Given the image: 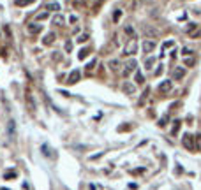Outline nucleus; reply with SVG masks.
Listing matches in <instances>:
<instances>
[{
  "mask_svg": "<svg viewBox=\"0 0 201 190\" xmlns=\"http://www.w3.org/2000/svg\"><path fill=\"white\" fill-rule=\"evenodd\" d=\"M192 53H194V51L189 49V48H183V49H182V55H183V57H192Z\"/></svg>",
  "mask_w": 201,
  "mask_h": 190,
  "instance_id": "nucleus-25",
  "label": "nucleus"
},
{
  "mask_svg": "<svg viewBox=\"0 0 201 190\" xmlns=\"http://www.w3.org/2000/svg\"><path fill=\"white\" fill-rule=\"evenodd\" d=\"M80 77H81V72L78 71V69H72L71 72H69V76H67V85H76L78 81H80Z\"/></svg>",
  "mask_w": 201,
  "mask_h": 190,
  "instance_id": "nucleus-4",
  "label": "nucleus"
},
{
  "mask_svg": "<svg viewBox=\"0 0 201 190\" xmlns=\"http://www.w3.org/2000/svg\"><path fill=\"white\" fill-rule=\"evenodd\" d=\"M95 63H97V60H92V62L86 65V72H92V71H94V67H95Z\"/></svg>",
  "mask_w": 201,
  "mask_h": 190,
  "instance_id": "nucleus-26",
  "label": "nucleus"
},
{
  "mask_svg": "<svg viewBox=\"0 0 201 190\" xmlns=\"http://www.w3.org/2000/svg\"><path fill=\"white\" fill-rule=\"evenodd\" d=\"M88 39H90V35H88V34H80V35H78V39H76V42H78V44H83V42H86Z\"/></svg>",
  "mask_w": 201,
  "mask_h": 190,
  "instance_id": "nucleus-19",
  "label": "nucleus"
},
{
  "mask_svg": "<svg viewBox=\"0 0 201 190\" xmlns=\"http://www.w3.org/2000/svg\"><path fill=\"white\" fill-rule=\"evenodd\" d=\"M166 122H168V114H164L161 120H159V127H166Z\"/></svg>",
  "mask_w": 201,
  "mask_h": 190,
  "instance_id": "nucleus-27",
  "label": "nucleus"
},
{
  "mask_svg": "<svg viewBox=\"0 0 201 190\" xmlns=\"http://www.w3.org/2000/svg\"><path fill=\"white\" fill-rule=\"evenodd\" d=\"M64 48H65V51H67V53H71V49H72V42H71V41H67Z\"/></svg>",
  "mask_w": 201,
  "mask_h": 190,
  "instance_id": "nucleus-28",
  "label": "nucleus"
},
{
  "mask_svg": "<svg viewBox=\"0 0 201 190\" xmlns=\"http://www.w3.org/2000/svg\"><path fill=\"white\" fill-rule=\"evenodd\" d=\"M46 11H48V13H58V11H60V4H58V2H50V4L46 5Z\"/></svg>",
  "mask_w": 201,
  "mask_h": 190,
  "instance_id": "nucleus-13",
  "label": "nucleus"
},
{
  "mask_svg": "<svg viewBox=\"0 0 201 190\" xmlns=\"http://www.w3.org/2000/svg\"><path fill=\"white\" fill-rule=\"evenodd\" d=\"M88 53H90L88 49H81L80 53H78V58H80V60H83V58H86V57H88Z\"/></svg>",
  "mask_w": 201,
  "mask_h": 190,
  "instance_id": "nucleus-24",
  "label": "nucleus"
},
{
  "mask_svg": "<svg viewBox=\"0 0 201 190\" xmlns=\"http://www.w3.org/2000/svg\"><path fill=\"white\" fill-rule=\"evenodd\" d=\"M35 0H16V5H30V4H34Z\"/></svg>",
  "mask_w": 201,
  "mask_h": 190,
  "instance_id": "nucleus-23",
  "label": "nucleus"
},
{
  "mask_svg": "<svg viewBox=\"0 0 201 190\" xmlns=\"http://www.w3.org/2000/svg\"><path fill=\"white\" fill-rule=\"evenodd\" d=\"M120 16H122V11L118 9V11H117V13L113 14V19H115V21H118V19H120Z\"/></svg>",
  "mask_w": 201,
  "mask_h": 190,
  "instance_id": "nucleus-31",
  "label": "nucleus"
},
{
  "mask_svg": "<svg viewBox=\"0 0 201 190\" xmlns=\"http://www.w3.org/2000/svg\"><path fill=\"white\" fill-rule=\"evenodd\" d=\"M123 32H125V35H129L131 39H136V30H134V27L125 25V27H123Z\"/></svg>",
  "mask_w": 201,
  "mask_h": 190,
  "instance_id": "nucleus-14",
  "label": "nucleus"
},
{
  "mask_svg": "<svg viewBox=\"0 0 201 190\" xmlns=\"http://www.w3.org/2000/svg\"><path fill=\"white\" fill-rule=\"evenodd\" d=\"M185 77V67H175V71H173V79L175 81H180Z\"/></svg>",
  "mask_w": 201,
  "mask_h": 190,
  "instance_id": "nucleus-9",
  "label": "nucleus"
},
{
  "mask_svg": "<svg viewBox=\"0 0 201 190\" xmlns=\"http://www.w3.org/2000/svg\"><path fill=\"white\" fill-rule=\"evenodd\" d=\"M192 65H196V58L185 57V67H192Z\"/></svg>",
  "mask_w": 201,
  "mask_h": 190,
  "instance_id": "nucleus-20",
  "label": "nucleus"
},
{
  "mask_svg": "<svg viewBox=\"0 0 201 190\" xmlns=\"http://www.w3.org/2000/svg\"><path fill=\"white\" fill-rule=\"evenodd\" d=\"M51 23H53V25H57V27H64V25H65V18H64L62 14L57 13V14L51 18Z\"/></svg>",
  "mask_w": 201,
  "mask_h": 190,
  "instance_id": "nucleus-11",
  "label": "nucleus"
},
{
  "mask_svg": "<svg viewBox=\"0 0 201 190\" xmlns=\"http://www.w3.org/2000/svg\"><path fill=\"white\" fill-rule=\"evenodd\" d=\"M145 34H148V35H152V37H155L159 32L155 30V28H150V27H145Z\"/></svg>",
  "mask_w": 201,
  "mask_h": 190,
  "instance_id": "nucleus-22",
  "label": "nucleus"
},
{
  "mask_svg": "<svg viewBox=\"0 0 201 190\" xmlns=\"http://www.w3.org/2000/svg\"><path fill=\"white\" fill-rule=\"evenodd\" d=\"M138 51V42H136V39H131L125 46H123V57H132L134 53Z\"/></svg>",
  "mask_w": 201,
  "mask_h": 190,
  "instance_id": "nucleus-2",
  "label": "nucleus"
},
{
  "mask_svg": "<svg viewBox=\"0 0 201 190\" xmlns=\"http://www.w3.org/2000/svg\"><path fill=\"white\" fill-rule=\"evenodd\" d=\"M196 141V136H192V134H183V137H182V144H183V148L185 150H189V152H196L198 150V144L194 143Z\"/></svg>",
  "mask_w": 201,
  "mask_h": 190,
  "instance_id": "nucleus-1",
  "label": "nucleus"
},
{
  "mask_svg": "<svg viewBox=\"0 0 201 190\" xmlns=\"http://www.w3.org/2000/svg\"><path fill=\"white\" fill-rule=\"evenodd\" d=\"M69 21H71V23H76V21H78V16H69Z\"/></svg>",
  "mask_w": 201,
  "mask_h": 190,
  "instance_id": "nucleus-32",
  "label": "nucleus"
},
{
  "mask_svg": "<svg viewBox=\"0 0 201 190\" xmlns=\"http://www.w3.org/2000/svg\"><path fill=\"white\" fill-rule=\"evenodd\" d=\"M173 44H175V42H173V41H166V42H164V44H162V48H164V49H166V48H171V46H173Z\"/></svg>",
  "mask_w": 201,
  "mask_h": 190,
  "instance_id": "nucleus-30",
  "label": "nucleus"
},
{
  "mask_svg": "<svg viewBox=\"0 0 201 190\" xmlns=\"http://www.w3.org/2000/svg\"><path fill=\"white\" fill-rule=\"evenodd\" d=\"M108 67H109L113 72H118V69H120V60H117V58H111V60L108 62Z\"/></svg>",
  "mask_w": 201,
  "mask_h": 190,
  "instance_id": "nucleus-12",
  "label": "nucleus"
},
{
  "mask_svg": "<svg viewBox=\"0 0 201 190\" xmlns=\"http://www.w3.org/2000/svg\"><path fill=\"white\" fill-rule=\"evenodd\" d=\"M154 65H155V58H154V57H148L146 60H145V67H146L148 71H152V69H154Z\"/></svg>",
  "mask_w": 201,
  "mask_h": 190,
  "instance_id": "nucleus-15",
  "label": "nucleus"
},
{
  "mask_svg": "<svg viewBox=\"0 0 201 190\" xmlns=\"http://www.w3.org/2000/svg\"><path fill=\"white\" fill-rule=\"evenodd\" d=\"M122 90H123V94H127V95H134L136 94V85H132L131 81H123Z\"/></svg>",
  "mask_w": 201,
  "mask_h": 190,
  "instance_id": "nucleus-8",
  "label": "nucleus"
},
{
  "mask_svg": "<svg viewBox=\"0 0 201 190\" xmlns=\"http://www.w3.org/2000/svg\"><path fill=\"white\" fill-rule=\"evenodd\" d=\"M27 32L32 34V35H37V34L42 32V25H39V23H28L27 25Z\"/></svg>",
  "mask_w": 201,
  "mask_h": 190,
  "instance_id": "nucleus-7",
  "label": "nucleus"
},
{
  "mask_svg": "<svg viewBox=\"0 0 201 190\" xmlns=\"http://www.w3.org/2000/svg\"><path fill=\"white\" fill-rule=\"evenodd\" d=\"M198 28V23H194V21H191L189 25H187V34H192L194 30Z\"/></svg>",
  "mask_w": 201,
  "mask_h": 190,
  "instance_id": "nucleus-21",
  "label": "nucleus"
},
{
  "mask_svg": "<svg viewBox=\"0 0 201 190\" xmlns=\"http://www.w3.org/2000/svg\"><path fill=\"white\" fill-rule=\"evenodd\" d=\"M136 67H138V62H136L134 58L127 60V63H125V69H123V76H129L131 72H136Z\"/></svg>",
  "mask_w": 201,
  "mask_h": 190,
  "instance_id": "nucleus-6",
  "label": "nucleus"
},
{
  "mask_svg": "<svg viewBox=\"0 0 201 190\" xmlns=\"http://www.w3.org/2000/svg\"><path fill=\"white\" fill-rule=\"evenodd\" d=\"M141 48H143V53L150 55V53L155 49V41H152V39H145V41H143V44H141Z\"/></svg>",
  "mask_w": 201,
  "mask_h": 190,
  "instance_id": "nucleus-5",
  "label": "nucleus"
},
{
  "mask_svg": "<svg viewBox=\"0 0 201 190\" xmlns=\"http://www.w3.org/2000/svg\"><path fill=\"white\" fill-rule=\"evenodd\" d=\"M55 41H57L55 32H50V34H46V37H44V41H42V44H44V46H51Z\"/></svg>",
  "mask_w": 201,
  "mask_h": 190,
  "instance_id": "nucleus-10",
  "label": "nucleus"
},
{
  "mask_svg": "<svg viewBox=\"0 0 201 190\" xmlns=\"http://www.w3.org/2000/svg\"><path fill=\"white\" fill-rule=\"evenodd\" d=\"M48 18H50V13H48V11H42V13H39V14L35 16L37 21H44V19H48Z\"/></svg>",
  "mask_w": 201,
  "mask_h": 190,
  "instance_id": "nucleus-17",
  "label": "nucleus"
},
{
  "mask_svg": "<svg viewBox=\"0 0 201 190\" xmlns=\"http://www.w3.org/2000/svg\"><path fill=\"white\" fill-rule=\"evenodd\" d=\"M134 81H136L138 85H143V83H145V77H143V74H141L140 71L134 72Z\"/></svg>",
  "mask_w": 201,
  "mask_h": 190,
  "instance_id": "nucleus-16",
  "label": "nucleus"
},
{
  "mask_svg": "<svg viewBox=\"0 0 201 190\" xmlns=\"http://www.w3.org/2000/svg\"><path fill=\"white\" fill-rule=\"evenodd\" d=\"M180 125H182L180 120H175V123H173V129H171V134H173V136H175V134H178V130H180Z\"/></svg>",
  "mask_w": 201,
  "mask_h": 190,
  "instance_id": "nucleus-18",
  "label": "nucleus"
},
{
  "mask_svg": "<svg viewBox=\"0 0 201 190\" xmlns=\"http://www.w3.org/2000/svg\"><path fill=\"white\" fill-rule=\"evenodd\" d=\"M191 35V39H198L201 37V30H198V32H192V34H189Z\"/></svg>",
  "mask_w": 201,
  "mask_h": 190,
  "instance_id": "nucleus-29",
  "label": "nucleus"
},
{
  "mask_svg": "<svg viewBox=\"0 0 201 190\" xmlns=\"http://www.w3.org/2000/svg\"><path fill=\"white\" fill-rule=\"evenodd\" d=\"M171 88H173V81L171 79H166V81H161V85L157 86V90H159V94L166 95L171 92Z\"/></svg>",
  "mask_w": 201,
  "mask_h": 190,
  "instance_id": "nucleus-3",
  "label": "nucleus"
}]
</instances>
